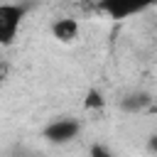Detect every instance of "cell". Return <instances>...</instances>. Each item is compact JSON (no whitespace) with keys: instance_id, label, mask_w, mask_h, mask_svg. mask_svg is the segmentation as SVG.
Masks as SVG:
<instances>
[{"instance_id":"6da1fadb","label":"cell","mask_w":157,"mask_h":157,"mask_svg":"<svg viewBox=\"0 0 157 157\" xmlns=\"http://www.w3.org/2000/svg\"><path fill=\"white\" fill-rule=\"evenodd\" d=\"M155 5H157V0H98V10L105 12L115 22L128 20L132 15H140Z\"/></svg>"},{"instance_id":"7a4b0ae2","label":"cell","mask_w":157,"mask_h":157,"mask_svg":"<svg viewBox=\"0 0 157 157\" xmlns=\"http://www.w3.org/2000/svg\"><path fill=\"white\" fill-rule=\"evenodd\" d=\"M25 20V7L22 5H0V44L7 47L17 37V29Z\"/></svg>"},{"instance_id":"3957f363","label":"cell","mask_w":157,"mask_h":157,"mask_svg":"<svg viewBox=\"0 0 157 157\" xmlns=\"http://www.w3.org/2000/svg\"><path fill=\"white\" fill-rule=\"evenodd\" d=\"M78 132H81L78 120H74V118H56V120H52V123L42 130V137H44L47 142H52V145H66V142H71Z\"/></svg>"},{"instance_id":"277c9868","label":"cell","mask_w":157,"mask_h":157,"mask_svg":"<svg viewBox=\"0 0 157 157\" xmlns=\"http://www.w3.org/2000/svg\"><path fill=\"white\" fill-rule=\"evenodd\" d=\"M155 103V98L147 93V91H130L120 98V108L125 113H142V110H150V105Z\"/></svg>"},{"instance_id":"5b68a950","label":"cell","mask_w":157,"mask_h":157,"mask_svg":"<svg viewBox=\"0 0 157 157\" xmlns=\"http://www.w3.org/2000/svg\"><path fill=\"white\" fill-rule=\"evenodd\" d=\"M52 34H54V39H59L64 44L66 42H74L76 34H78V22L74 17H61V20H56L52 25Z\"/></svg>"},{"instance_id":"8992f818","label":"cell","mask_w":157,"mask_h":157,"mask_svg":"<svg viewBox=\"0 0 157 157\" xmlns=\"http://www.w3.org/2000/svg\"><path fill=\"white\" fill-rule=\"evenodd\" d=\"M83 105H86L88 110H98V108H103V105H105V98H103V93H101L98 88H88Z\"/></svg>"},{"instance_id":"52a82bcc","label":"cell","mask_w":157,"mask_h":157,"mask_svg":"<svg viewBox=\"0 0 157 157\" xmlns=\"http://www.w3.org/2000/svg\"><path fill=\"white\" fill-rule=\"evenodd\" d=\"M91 155H93V157H110L113 152H110L105 145H91Z\"/></svg>"},{"instance_id":"ba28073f","label":"cell","mask_w":157,"mask_h":157,"mask_svg":"<svg viewBox=\"0 0 157 157\" xmlns=\"http://www.w3.org/2000/svg\"><path fill=\"white\" fill-rule=\"evenodd\" d=\"M147 152H157V132L147 137Z\"/></svg>"},{"instance_id":"9c48e42d","label":"cell","mask_w":157,"mask_h":157,"mask_svg":"<svg viewBox=\"0 0 157 157\" xmlns=\"http://www.w3.org/2000/svg\"><path fill=\"white\" fill-rule=\"evenodd\" d=\"M2 76H5V66H2V61H0V81H2Z\"/></svg>"},{"instance_id":"30bf717a","label":"cell","mask_w":157,"mask_h":157,"mask_svg":"<svg viewBox=\"0 0 157 157\" xmlns=\"http://www.w3.org/2000/svg\"><path fill=\"white\" fill-rule=\"evenodd\" d=\"M150 110H152V113H157V101H155V103L150 105Z\"/></svg>"},{"instance_id":"8fae6325","label":"cell","mask_w":157,"mask_h":157,"mask_svg":"<svg viewBox=\"0 0 157 157\" xmlns=\"http://www.w3.org/2000/svg\"><path fill=\"white\" fill-rule=\"evenodd\" d=\"M78 2H88V0H78Z\"/></svg>"}]
</instances>
